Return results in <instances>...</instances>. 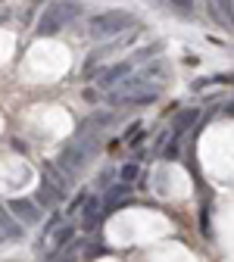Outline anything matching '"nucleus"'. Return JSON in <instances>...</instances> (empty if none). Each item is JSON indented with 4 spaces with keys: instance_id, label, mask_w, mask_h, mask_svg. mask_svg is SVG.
<instances>
[{
    "instance_id": "23",
    "label": "nucleus",
    "mask_w": 234,
    "mask_h": 262,
    "mask_svg": "<svg viewBox=\"0 0 234 262\" xmlns=\"http://www.w3.org/2000/svg\"><path fill=\"white\" fill-rule=\"evenodd\" d=\"M225 113H228V116H234V100H231V103L225 106Z\"/></svg>"
},
{
    "instance_id": "16",
    "label": "nucleus",
    "mask_w": 234,
    "mask_h": 262,
    "mask_svg": "<svg viewBox=\"0 0 234 262\" xmlns=\"http://www.w3.org/2000/svg\"><path fill=\"white\" fill-rule=\"evenodd\" d=\"M178 141H181V135H178V131H172V141L165 144V150H162L165 159H178Z\"/></svg>"
},
{
    "instance_id": "10",
    "label": "nucleus",
    "mask_w": 234,
    "mask_h": 262,
    "mask_svg": "<svg viewBox=\"0 0 234 262\" xmlns=\"http://www.w3.org/2000/svg\"><path fill=\"white\" fill-rule=\"evenodd\" d=\"M59 200H62V193H59L56 187H50L47 181H41V187H38V196H35V203H38V206H44V209H53Z\"/></svg>"
},
{
    "instance_id": "25",
    "label": "nucleus",
    "mask_w": 234,
    "mask_h": 262,
    "mask_svg": "<svg viewBox=\"0 0 234 262\" xmlns=\"http://www.w3.org/2000/svg\"><path fill=\"white\" fill-rule=\"evenodd\" d=\"M0 4H4V0H0Z\"/></svg>"
},
{
    "instance_id": "14",
    "label": "nucleus",
    "mask_w": 234,
    "mask_h": 262,
    "mask_svg": "<svg viewBox=\"0 0 234 262\" xmlns=\"http://www.w3.org/2000/svg\"><path fill=\"white\" fill-rule=\"evenodd\" d=\"M78 250H81L78 244H69V247H62L50 262H78Z\"/></svg>"
},
{
    "instance_id": "22",
    "label": "nucleus",
    "mask_w": 234,
    "mask_h": 262,
    "mask_svg": "<svg viewBox=\"0 0 234 262\" xmlns=\"http://www.w3.org/2000/svg\"><path fill=\"white\" fill-rule=\"evenodd\" d=\"M84 100H88V103H97V100H100V94H97V91H91V88H88V91H84Z\"/></svg>"
},
{
    "instance_id": "5",
    "label": "nucleus",
    "mask_w": 234,
    "mask_h": 262,
    "mask_svg": "<svg viewBox=\"0 0 234 262\" xmlns=\"http://www.w3.org/2000/svg\"><path fill=\"white\" fill-rule=\"evenodd\" d=\"M10 212L22 225H38L41 222V206L35 200H10Z\"/></svg>"
},
{
    "instance_id": "20",
    "label": "nucleus",
    "mask_w": 234,
    "mask_h": 262,
    "mask_svg": "<svg viewBox=\"0 0 234 262\" xmlns=\"http://www.w3.org/2000/svg\"><path fill=\"white\" fill-rule=\"evenodd\" d=\"M84 200H88V193H78L75 200H72V206H69V215H72V212H78V209L84 206Z\"/></svg>"
},
{
    "instance_id": "4",
    "label": "nucleus",
    "mask_w": 234,
    "mask_h": 262,
    "mask_svg": "<svg viewBox=\"0 0 234 262\" xmlns=\"http://www.w3.org/2000/svg\"><path fill=\"white\" fill-rule=\"evenodd\" d=\"M156 97H159V84H147L135 94H110V103L113 106H147Z\"/></svg>"
},
{
    "instance_id": "9",
    "label": "nucleus",
    "mask_w": 234,
    "mask_h": 262,
    "mask_svg": "<svg viewBox=\"0 0 234 262\" xmlns=\"http://www.w3.org/2000/svg\"><path fill=\"white\" fill-rule=\"evenodd\" d=\"M128 193H131V184H125V181H119L116 187H110L107 200H103L107 212H110V209H119V206H128Z\"/></svg>"
},
{
    "instance_id": "6",
    "label": "nucleus",
    "mask_w": 234,
    "mask_h": 262,
    "mask_svg": "<svg viewBox=\"0 0 234 262\" xmlns=\"http://www.w3.org/2000/svg\"><path fill=\"white\" fill-rule=\"evenodd\" d=\"M131 69H135V59H131V56L122 59V62H116V66H110V69H103V72H100V88H110L113 91L122 78H128Z\"/></svg>"
},
{
    "instance_id": "24",
    "label": "nucleus",
    "mask_w": 234,
    "mask_h": 262,
    "mask_svg": "<svg viewBox=\"0 0 234 262\" xmlns=\"http://www.w3.org/2000/svg\"><path fill=\"white\" fill-rule=\"evenodd\" d=\"M4 241H10V237H7V231H4V228H0V244H4Z\"/></svg>"
},
{
    "instance_id": "13",
    "label": "nucleus",
    "mask_w": 234,
    "mask_h": 262,
    "mask_svg": "<svg viewBox=\"0 0 234 262\" xmlns=\"http://www.w3.org/2000/svg\"><path fill=\"white\" fill-rule=\"evenodd\" d=\"M72 241H75V228H72V225H59L56 231H53V247H56V250L69 247Z\"/></svg>"
},
{
    "instance_id": "21",
    "label": "nucleus",
    "mask_w": 234,
    "mask_h": 262,
    "mask_svg": "<svg viewBox=\"0 0 234 262\" xmlns=\"http://www.w3.org/2000/svg\"><path fill=\"white\" fill-rule=\"evenodd\" d=\"M216 84H234V72H225V75H212Z\"/></svg>"
},
{
    "instance_id": "3",
    "label": "nucleus",
    "mask_w": 234,
    "mask_h": 262,
    "mask_svg": "<svg viewBox=\"0 0 234 262\" xmlns=\"http://www.w3.org/2000/svg\"><path fill=\"white\" fill-rule=\"evenodd\" d=\"M131 25H135V16L125 13V10H110V13H100L88 22V35L103 41V38H116L119 31H128Z\"/></svg>"
},
{
    "instance_id": "15",
    "label": "nucleus",
    "mask_w": 234,
    "mask_h": 262,
    "mask_svg": "<svg viewBox=\"0 0 234 262\" xmlns=\"http://www.w3.org/2000/svg\"><path fill=\"white\" fill-rule=\"evenodd\" d=\"M138 175H141V166H138V162H125V166L119 169V178H122L125 184H131V181H138Z\"/></svg>"
},
{
    "instance_id": "2",
    "label": "nucleus",
    "mask_w": 234,
    "mask_h": 262,
    "mask_svg": "<svg viewBox=\"0 0 234 262\" xmlns=\"http://www.w3.org/2000/svg\"><path fill=\"white\" fill-rule=\"evenodd\" d=\"M78 13H81V7L75 4V0H56V4L44 7V13H41V19H38V35H41V38L59 35V31L69 25Z\"/></svg>"
},
{
    "instance_id": "12",
    "label": "nucleus",
    "mask_w": 234,
    "mask_h": 262,
    "mask_svg": "<svg viewBox=\"0 0 234 262\" xmlns=\"http://www.w3.org/2000/svg\"><path fill=\"white\" fill-rule=\"evenodd\" d=\"M197 119H200V110H197V106H194V110H181V113L175 116V122H172V131L184 135V131H187V128H190Z\"/></svg>"
},
{
    "instance_id": "1",
    "label": "nucleus",
    "mask_w": 234,
    "mask_h": 262,
    "mask_svg": "<svg viewBox=\"0 0 234 262\" xmlns=\"http://www.w3.org/2000/svg\"><path fill=\"white\" fill-rule=\"evenodd\" d=\"M94 150H97V131H78V135L69 141V147L59 153V162H56V166L66 172V178L72 181V178L88 166V162H91Z\"/></svg>"
},
{
    "instance_id": "18",
    "label": "nucleus",
    "mask_w": 234,
    "mask_h": 262,
    "mask_svg": "<svg viewBox=\"0 0 234 262\" xmlns=\"http://www.w3.org/2000/svg\"><path fill=\"white\" fill-rule=\"evenodd\" d=\"M91 125H94V131L103 128V125H113V116H110V113H94V116H91Z\"/></svg>"
},
{
    "instance_id": "19",
    "label": "nucleus",
    "mask_w": 234,
    "mask_h": 262,
    "mask_svg": "<svg viewBox=\"0 0 234 262\" xmlns=\"http://www.w3.org/2000/svg\"><path fill=\"white\" fill-rule=\"evenodd\" d=\"M169 4H172L178 13H190V10H194V0H169Z\"/></svg>"
},
{
    "instance_id": "8",
    "label": "nucleus",
    "mask_w": 234,
    "mask_h": 262,
    "mask_svg": "<svg viewBox=\"0 0 234 262\" xmlns=\"http://www.w3.org/2000/svg\"><path fill=\"white\" fill-rule=\"evenodd\" d=\"M41 175H44V181H47L50 187H56L59 193H66V190L75 184V181L66 178V172H62L59 166H53V162H44V166H41Z\"/></svg>"
},
{
    "instance_id": "11",
    "label": "nucleus",
    "mask_w": 234,
    "mask_h": 262,
    "mask_svg": "<svg viewBox=\"0 0 234 262\" xmlns=\"http://www.w3.org/2000/svg\"><path fill=\"white\" fill-rule=\"evenodd\" d=\"M103 212H107V206L100 203V200H94V196H88V200H84V225H88V228L100 225V219H103Z\"/></svg>"
},
{
    "instance_id": "17",
    "label": "nucleus",
    "mask_w": 234,
    "mask_h": 262,
    "mask_svg": "<svg viewBox=\"0 0 234 262\" xmlns=\"http://www.w3.org/2000/svg\"><path fill=\"white\" fill-rule=\"evenodd\" d=\"M141 138H144V125H141V122H135V125L125 131V144H138Z\"/></svg>"
},
{
    "instance_id": "7",
    "label": "nucleus",
    "mask_w": 234,
    "mask_h": 262,
    "mask_svg": "<svg viewBox=\"0 0 234 262\" xmlns=\"http://www.w3.org/2000/svg\"><path fill=\"white\" fill-rule=\"evenodd\" d=\"M209 16L222 28L234 31V0H209Z\"/></svg>"
}]
</instances>
